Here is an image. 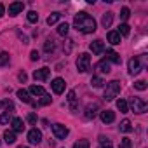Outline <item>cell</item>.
Masks as SVG:
<instances>
[{"label": "cell", "instance_id": "cb8c5ba5", "mask_svg": "<svg viewBox=\"0 0 148 148\" xmlns=\"http://www.w3.org/2000/svg\"><path fill=\"white\" fill-rule=\"evenodd\" d=\"M51 101H52L51 96H49V94H44V96L40 98V101L35 103V106H45V105H51Z\"/></svg>", "mask_w": 148, "mask_h": 148}, {"label": "cell", "instance_id": "d590c367", "mask_svg": "<svg viewBox=\"0 0 148 148\" xmlns=\"http://www.w3.org/2000/svg\"><path fill=\"white\" fill-rule=\"evenodd\" d=\"M131 145H132V143H131V139H129V138H122V139H120L119 148H131Z\"/></svg>", "mask_w": 148, "mask_h": 148}, {"label": "cell", "instance_id": "603a6c76", "mask_svg": "<svg viewBox=\"0 0 148 148\" xmlns=\"http://www.w3.org/2000/svg\"><path fill=\"white\" fill-rule=\"evenodd\" d=\"M30 92H32L33 96H40V98H42V96L45 94L44 87H40V86H32V87H30Z\"/></svg>", "mask_w": 148, "mask_h": 148}, {"label": "cell", "instance_id": "3957f363", "mask_svg": "<svg viewBox=\"0 0 148 148\" xmlns=\"http://www.w3.org/2000/svg\"><path fill=\"white\" fill-rule=\"evenodd\" d=\"M77 70L80 73H86V71L91 70V56L87 52L79 54V58H77Z\"/></svg>", "mask_w": 148, "mask_h": 148}, {"label": "cell", "instance_id": "74e56055", "mask_svg": "<svg viewBox=\"0 0 148 148\" xmlns=\"http://www.w3.org/2000/svg\"><path fill=\"white\" fill-rule=\"evenodd\" d=\"M134 87H136L138 91H145L148 86H146V82H145V80H138V82H134Z\"/></svg>", "mask_w": 148, "mask_h": 148}, {"label": "cell", "instance_id": "4316f807", "mask_svg": "<svg viewBox=\"0 0 148 148\" xmlns=\"http://www.w3.org/2000/svg\"><path fill=\"white\" fill-rule=\"evenodd\" d=\"M59 18H61V12H52V14L47 18V25H54V23H58Z\"/></svg>", "mask_w": 148, "mask_h": 148}, {"label": "cell", "instance_id": "1f68e13d", "mask_svg": "<svg viewBox=\"0 0 148 148\" xmlns=\"http://www.w3.org/2000/svg\"><path fill=\"white\" fill-rule=\"evenodd\" d=\"M68 30H70V26H68L66 23H61V25L58 26V33H59V35H63V37L68 33Z\"/></svg>", "mask_w": 148, "mask_h": 148}, {"label": "cell", "instance_id": "2e32d148", "mask_svg": "<svg viewBox=\"0 0 148 148\" xmlns=\"http://www.w3.org/2000/svg\"><path fill=\"white\" fill-rule=\"evenodd\" d=\"M112 21H113V12H105L103 18H101L103 28H110V26H112Z\"/></svg>", "mask_w": 148, "mask_h": 148}, {"label": "cell", "instance_id": "277c9868", "mask_svg": "<svg viewBox=\"0 0 148 148\" xmlns=\"http://www.w3.org/2000/svg\"><path fill=\"white\" fill-rule=\"evenodd\" d=\"M129 105H131V108H132V112H134V113H145V112H146V108H148V105H146L141 98H131Z\"/></svg>", "mask_w": 148, "mask_h": 148}, {"label": "cell", "instance_id": "5b68a950", "mask_svg": "<svg viewBox=\"0 0 148 148\" xmlns=\"http://www.w3.org/2000/svg\"><path fill=\"white\" fill-rule=\"evenodd\" d=\"M52 132H54V136H56L58 139H64V138L68 136V127L63 125V124H54V125H52Z\"/></svg>", "mask_w": 148, "mask_h": 148}, {"label": "cell", "instance_id": "7c38bea8", "mask_svg": "<svg viewBox=\"0 0 148 148\" xmlns=\"http://www.w3.org/2000/svg\"><path fill=\"white\" fill-rule=\"evenodd\" d=\"M11 122H12V131H14V132H23V131H25V122H23V119L14 117Z\"/></svg>", "mask_w": 148, "mask_h": 148}, {"label": "cell", "instance_id": "484cf974", "mask_svg": "<svg viewBox=\"0 0 148 148\" xmlns=\"http://www.w3.org/2000/svg\"><path fill=\"white\" fill-rule=\"evenodd\" d=\"M12 120V112H4L0 117V124H9Z\"/></svg>", "mask_w": 148, "mask_h": 148}, {"label": "cell", "instance_id": "52a82bcc", "mask_svg": "<svg viewBox=\"0 0 148 148\" xmlns=\"http://www.w3.org/2000/svg\"><path fill=\"white\" fill-rule=\"evenodd\" d=\"M49 75H51V70H49L47 66H44V68L33 71V79H35V80H47Z\"/></svg>", "mask_w": 148, "mask_h": 148}, {"label": "cell", "instance_id": "8fae6325", "mask_svg": "<svg viewBox=\"0 0 148 148\" xmlns=\"http://www.w3.org/2000/svg\"><path fill=\"white\" fill-rule=\"evenodd\" d=\"M23 9H25V4L23 2H14V4L9 5V14L11 16H18L19 12H23Z\"/></svg>", "mask_w": 148, "mask_h": 148}, {"label": "cell", "instance_id": "7402d4cb", "mask_svg": "<svg viewBox=\"0 0 148 148\" xmlns=\"http://www.w3.org/2000/svg\"><path fill=\"white\" fill-rule=\"evenodd\" d=\"M108 42L113 44V45L120 44V35H119L117 32H110V33H108Z\"/></svg>", "mask_w": 148, "mask_h": 148}, {"label": "cell", "instance_id": "4fadbf2b", "mask_svg": "<svg viewBox=\"0 0 148 148\" xmlns=\"http://www.w3.org/2000/svg\"><path fill=\"white\" fill-rule=\"evenodd\" d=\"M106 61H112L115 64H120V54L115 52V51H112V49H108L106 51Z\"/></svg>", "mask_w": 148, "mask_h": 148}, {"label": "cell", "instance_id": "44dd1931", "mask_svg": "<svg viewBox=\"0 0 148 148\" xmlns=\"http://www.w3.org/2000/svg\"><path fill=\"white\" fill-rule=\"evenodd\" d=\"M4 139H5L7 145H12V143L16 141V132H14V131H5V132H4Z\"/></svg>", "mask_w": 148, "mask_h": 148}, {"label": "cell", "instance_id": "836d02e7", "mask_svg": "<svg viewBox=\"0 0 148 148\" xmlns=\"http://www.w3.org/2000/svg\"><path fill=\"white\" fill-rule=\"evenodd\" d=\"M120 18H122L124 21H127V19L131 18V11H129L127 7H122V11H120Z\"/></svg>", "mask_w": 148, "mask_h": 148}, {"label": "cell", "instance_id": "7bdbcfd3", "mask_svg": "<svg viewBox=\"0 0 148 148\" xmlns=\"http://www.w3.org/2000/svg\"><path fill=\"white\" fill-rule=\"evenodd\" d=\"M19 148H28V146H19Z\"/></svg>", "mask_w": 148, "mask_h": 148}, {"label": "cell", "instance_id": "83f0119b", "mask_svg": "<svg viewBox=\"0 0 148 148\" xmlns=\"http://www.w3.org/2000/svg\"><path fill=\"white\" fill-rule=\"evenodd\" d=\"M129 32H131V26L127 25V23H122L120 26H119V35H129Z\"/></svg>", "mask_w": 148, "mask_h": 148}, {"label": "cell", "instance_id": "b9f144b4", "mask_svg": "<svg viewBox=\"0 0 148 148\" xmlns=\"http://www.w3.org/2000/svg\"><path fill=\"white\" fill-rule=\"evenodd\" d=\"M4 12H5V7H4L2 4H0V18H2V16H4Z\"/></svg>", "mask_w": 148, "mask_h": 148}, {"label": "cell", "instance_id": "30bf717a", "mask_svg": "<svg viewBox=\"0 0 148 148\" xmlns=\"http://www.w3.org/2000/svg\"><path fill=\"white\" fill-rule=\"evenodd\" d=\"M51 86H52V91H54L56 94H61V92L64 91V87H66V82H64L63 79H54Z\"/></svg>", "mask_w": 148, "mask_h": 148}, {"label": "cell", "instance_id": "7a4b0ae2", "mask_svg": "<svg viewBox=\"0 0 148 148\" xmlns=\"http://www.w3.org/2000/svg\"><path fill=\"white\" fill-rule=\"evenodd\" d=\"M120 92V82L119 80H112L106 84V89H105V99L106 101H112L117 98V94Z\"/></svg>", "mask_w": 148, "mask_h": 148}, {"label": "cell", "instance_id": "9a60e30c", "mask_svg": "<svg viewBox=\"0 0 148 148\" xmlns=\"http://www.w3.org/2000/svg\"><path fill=\"white\" fill-rule=\"evenodd\" d=\"M101 120H103L105 124H112V122L115 120V113H113L112 110H105V112H101Z\"/></svg>", "mask_w": 148, "mask_h": 148}, {"label": "cell", "instance_id": "ba28073f", "mask_svg": "<svg viewBox=\"0 0 148 148\" xmlns=\"http://www.w3.org/2000/svg\"><path fill=\"white\" fill-rule=\"evenodd\" d=\"M89 49L92 51V54H96V56H99L103 51H105V44H103V40H94V42H91L89 44Z\"/></svg>", "mask_w": 148, "mask_h": 148}, {"label": "cell", "instance_id": "6da1fadb", "mask_svg": "<svg viewBox=\"0 0 148 148\" xmlns=\"http://www.w3.org/2000/svg\"><path fill=\"white\" fill-rule=\"evenodd\" d=\"M73 26L82 33H92L96 32V19L89 16L87 12H79L75 19H73Z\"/></svg>", "mask_w": 148, "mask_h": 148}, {"label": "cell", "instance_id": "ab89813d", "mask_svg": "<svg viewBox=\"0 0 148 148\" xmlns=\"http://www.w3.org/2000/svg\"><path fill=\"white\" fill-rule=\"evenodd\" d=\"M26 119H28V122H30V124H37V120H38V119H37V115H35V113H30V115H28V117H26Z\"/></svg>", "mask_w": 148, "mask_h": 148}, {"label": "cell", "instance_id": "8d00e7d4", "mask_svg": "<svg viewBox=\"0 0 148 148\" xmlns=\"http://www.w3.org/2000/svg\"><path fill=\"white\" fill-rule=\"evenodd\" d=\"M91 84L94 86V87H101L105 82H103V79L101 77H92V80H91Z\"/></svg>", "mask_w": 148, "mask_h": 148}, {"label": "cell", "instance_id": "ac0fdd59", "mask_svg": "<svg viewBox=\"0 0 148 148\" xmlns=\"http://www.w3.org/2000/svg\"><path fill=\"white\" fill-rule=\"evenodd\" d=\"M96 110H98V103H94V105H89V106L86 108V119H94V115H96Z\"/></svg>", "mask_w": 148, "mask_h": 148}, {"label": "cell", "instance_id": "ffe728a7", "mask_svg": "<svg viewBox=\"0 0 148 148\" xmlns=\"http://www.w3.org/2000/svg\"><path fill=\"white\" fill-rule=\"evenodd\" d=\"M119 129H120L122 132H131V131H132V125H131V120H127V119H124V120L120 122V125H119Z\"/></svg>", "mask_w": 148, "mask_h": 148}, {"label": "cell", "instance_id": "f35d334b", "mask_svg": "<svg viewBox=\"0 0 148 148\" xmlns=\"http://www.w3.org/2000/svg\"><path fill=\"white\" fill-rule=\"evenodd\" d=\"M30 59H32V61H38V59H40L38 51H32V52H30Z\"/></svg>", "mask_w": 148, "mask_h": 148}, {"label": "cell", "instance_id": "60d3db41", "mask_svg": "<svg viewBox=\"0 0 148 148\" xmlns=\"http://www.w3.org/2000/svg\"><path fill=\"white\" fill-rule=\"evenodd\" d=\"M26 79H28V77H26V73L21 71V73H19V80H21V82H26Z\"/></svg>", "mask_w": 148, "mask_h": 148}, {"label": "cell", "instance_id": "4dcf8cb0", "mask_svg": "<svg viewBox=\"0 0 148 148\" xmlns=\"http://www.w3.org/2000/svg\"><path fill=\"white\" fill-rule=\"evenodd\" d=\"M9 59H11L9 52H0V66H5L9 63Z\"/></svg>", "mask_w": 148, "mask_h": 148}, {"label": "cell", "instance_id": "e575fe53", "mask_svg": "<svg viewBox=\"0 0 148 148\" xmlns=\"http://www.w3.org/2000/svg\"><path fill=\"white\" fill-rule=\"evenodd\" d=\"M54 47H56V45H54V40H47V42L44 44L45 52H52V51H54Z\"/></svg>", "mask_w": 148, "mask_h": 148}, {"label": "cell", "instance_id": "9c48e42d", "mask_svg": "<svg viewBox=\"0 0 148 148\" xmlns=\"http://www.w3.org/2000/svg\"><path fill=\"white\" fill-rule=\"evenodd\" d=\"M28 141H30L32 145H38V143L42 141V132H40L38 129H32V131L28 132Z\"/></svg>", "mask_w": 148, "mask_h": 148}, {"label": "cell", "instance_id": "d6986e66", "mask_svg": "<svg viewBox=\"0 0 148 148\" xmlns=\"http://www.w3.org/2000/svg\"><path fill=\"white\" fill-rule=\"evenodd\" d=\"M18 98H19L23 103H32V98H30L28 91H25V89H19V91H18Z\"/></svg>", "mask_w": 148, "mask_h": 148}, {"label": "cell", "instance_id": "f546056e", "mask_svg": "<svg viewBox=\"0 0 148 148\" xmlns=\"http://www.w3.org/2000/svg\"><path fill=\"white\" fill-rule=\"evenodd\" d=\"M117 108H119L122 113H127V110H129V106H127V101H124V99H119V101H117Z\"/></svg>", "mask_w": 148, "mask_h": 148}, {"label": "cell", "instance_id": "f1b7e54d", "mask_svg": "<svg viewBox=\"0 0 148 148\" xmlns=\"http://www.w3.org/2000/svg\"><path fill=\"white\" fill-rule=\"evenodd\" d=\"M89 146H91V145H89L87 139H79V141L73 143V148H89Z\"/></svg>", "mask_w": 148, "mask_h": 148}, {"label": "cell", "instance_id": "e0dca14e", "mask_svg": "<svg viewBox=\"0 0 148 148\" xmlns=\"http://www.w3.org/2000/svg\"><path fill=\"white\" fill-rule=\"evenodd\" d=\"M68 103H70V106H71L73 112L77 110V96H75V91H70L68 92Z\"/></svg>", "mask_w": 148, "mask_h": 148}, {"label": "cell", "instance_id": "d6a6232c", "mask_svg": "<svg viewBox=\"0 0 148 148\" xmlns=\"http://www.w3.org/2000/svg\"><path fill=\"white\" fill-rule=\"evenodd\" d=\"M26 18H28L30 23H37V21H38V14H37L35 11H30V12L26 14Z\"/></svg>", "mask_w": 148, "mask_h": 148}, {"label": "cell", "instance_id": "5bb4252c", "mask_svg": "<svg viewBox=\"0 0 148 148\" xmlns=\"http://www.w3.org/2000/svg\"><path fill=\"white\" fill-rule=\"evenodd\" d=\"M96 70H98L99 73H110V71H112V68H110V63H108L106 59L99 61V63L96 64Z\"/></svg>", "mask_w": 148, "mask_h": 148}, {"label": "cell", "instance_id": "d4e9b609", "mask_svg": "<svg viewBox=\"0 0 148 148\" xmlns=\"http://www.w3.org/2000/svg\"><path fill=\"white\" fill-rule=\"evenodd\" d=\"M99 148H113L112 146V141L105 136H99Z\"/></svg>", "mask_w": 148, "mask_h": 148}, {"label": "cell", "instance_id": "8992f818", "mask_svg": "<svg viewBox=\"0 0 148 148\" xmlns=\"http://www.w3.org/2000/svg\"><path fill=\"white\" fill-rule=\"evenodd\" d=\"M141 70H143V66H141L139 59L138 58H131L129 59V73H131V75H138Z\"/></svg>", "mask_w": 148, "mask_h": 148}]
</instances>
